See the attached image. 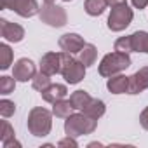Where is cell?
<instances>
[{"label": "cell", "instance_id": "obj_1", "mask_svg": "<svg viewBox=\"0 0 148 148\" xmlns=\"http://www.w3.org/2000/svg\"><path fill=\"white\" fill-rule=\"evenodd\" d=\"M98 125V120L86 115V113H73V115H68L66 117V122H64V132L66 136H71V138H77V136H82V134H91L94 132Z\"/></svg>", "mask_w": 148, "mask_h": 148}, {"label": "cell", "instance_id": "obj_2", "mask_svg": "<svg viewBox=\"0 0 148 148\" xmlns=\"http://www.w3.org/2000/svg\"><path fill=\"white\" fill-rule=\"evenodd\" d=\"M86 64L80 59H75L70 52H61V75L68 84H79L86 75Z\"/></svg>", "mask_w": 148, "mask_h": 148}, {"label": "cell", "instance_id": "obj_3", "mask_svg": "<svg viewBox=\"0 0 148 148\" xmlns=\"http://www.w3.org/2000/svg\"><path fill=\"white\" fill-rule=\"evenodd\" d=\"M131 66V58L127 52H110L106 54L101 63H99V75L101 77H112V75H117V73L124 71L125 68Z\"/></svg>", "mask_w": 148, "mask_h": 148}, {"label": "cell", "instance_id": "obj_4", "mask_svg": "<svg viewBox=\"0 0 148 148\" xmlns=\"http://www.w3.org/2000/svg\"><path fill=\"white\" fill-rule=\"evenodd\" d=\"M52 127V113L45 108H33L28 115V131L33 136L44 138L51 132Z\"/></svg>", "mask_w": 148, "mask_h": 148}, {"label": "cell", "instance_id": "obj_5", "mask_svg": "<svg viewBox=\"0 0 148 148\" xmlns=\"http://www.w3.org/2000/svg\"><path fill=\"white\" fill-rule=\"evenodd\" d=\"M132 16H134L132 9H129L127 4L115 5V7H112V12L108 16V28L112 32H122L131 25Z\"/></svg>", "mask_w": 148, "mask_h": 148}, {"label": "cell", "instance_id": "obj_6", "mask_svg": "<svg viewBox=\"0 0 148 148\" xmlns=\"http://www.w3.org/2000/svg\"><path fill=\"white\" fill-rule=\"evenodd\" d=\"M38 16L40 19L49 25V26H64L66 21H68V16H66V11L59 5H54V4H44L42 9L38 11Z\"/></svg>", "mask_w": 148, "mask_h": 148}, {"label": "cell", "instance_id": "obj_7", "mask_svg": "<svg viewBox=\"0 0 148 148\" xmlns=\"http://www.w3.org/2000/svg\"><path fill=\"white\" fill-rule=\"evenodd\" d=\"M2 7L14 11L21 18H32L40 11L37 0H2Z\"/></svg>", "mask_w": 148, "mask_h": 148}, {"label": "cell", "instance_id": "obj_8", "mask_svg": "<svg viewBox=\"0 0 148 148\" xmlns=\"http://www.w3.org/2000/svg\"><path fill=\"white\" fill-rule=\"evenodd\" d=\"M37 75L35 73V64L32 59L28 58H21L14 63V68H12V77L19 82H28L30 79H33Z\"/></svg>", "mask_w": 148, "mask_h": 148}, {"label": "cell", "instance_id": "obj_9", "mask_svg": "<svg viewBox=\"0 0 148 148\" xmlns=\"http://www.w3.org/2000/svg\"><path fill=\"white\" fill-rule=\"evenodd\" d=\"M40 71L52 77L61 71V52H47L40 59Z\"/></svg>", "mask_w": 148, "mask_h": 148}, {"label": "cell", "instance_id": "obj_10", "mask_svg": "<svg viewBox=\"0 0 148 148\" xmlns=\"http://www.w3.org/2000/svg\"><path fill=\"white\" fill-rule=\"evenodd\" d=\"M0 33H2V37L7 40V42H21L23 37H25V30L23 26L16 25V23H11L7 19H2L0 21Z\"/></svg>", "mask_w": 148, "mask_h": 148}, {"label": "cell", "instance_id": "obj_11", "mask_svg": "<svg viewBox=\"0 0 148 148\" xmlns=\"http://www.w3.org/2000/svg\"><path fill=\"white\" fill-rule=\"evenodd\" d=\"M58 44H59L61 51L70 52V54H73V52H80L82 47L86 45L84 38H82L80 35H77V33H64V35L59 38Z\"/></svg>", "mask_w": 148, "mask_h": 148}, {"label": "cell", "instance_id": "obj_12", "mask_svg": "<svg viewBox=\"0 0 148 148\" xmlns=\"http://www.w3.org/2000/svg\"><path fill=\"white\" fill-rule=\"evenodd\" d=\"M145 89H148V66H143L129 77V94H139Z\"/></svg>", "mask_w": 148, "mask_h": 148}, {"label": "cell", "instance_id": "obj_13", "mask_svg": "<svg viewBox=\"0 0 148 148\" xmlns=\"http://www.w3.org/2000/svg\"><path fill=\"white\" fill-rule=\"evenodd\" d=\"M106 87L110 92L113 94H124V92H129V77L125 75H120V73H117V75H112L106 82Z\"/></svg>", "mask_w": 148, "mask_h": 148}, {"label": "cell", "instance_id": "obj_14", "mask_svg": "<svg viewBox=\"0 0 148 148\" xmlns=\"http://www.w3.org/2000/svg\"><path fill=\"white\" fill-rule=\"evenodd\" d=\"M66 94H68V89H66V86H63V84H51L47 89L42 91V98H44L47 103H56V101L63 99Z\"/></svg>", "mask_w": 148, "mask_h": 148}, {"label": "cell", "instance_id": "obj_15", "mask_svg": "<svg viewBox=\"0 0 148 148\" xmlns=\"http://www.w3.org/2000/svg\"><path fill=\"white\" fill-rule=\"evenodd\" d=\"M105 110H106V106H105V103L101 101V99H91L87 105H86V108L82 110L86 115H89V117H92V119H99V117H103L105 115Z\"/></svg>", "mask_w": 148, "mask_h": 148}, {"label": "cell", "instance_id": "obj_16", "mask_svg": "<svg viewBox=\"0 0 148 148\" xmlns=\"http://www.w3.org/2000/svg\"><path fill=\"white\" fill-rule=\"evenodd\" d=\"M131 40H132V51L148 54V32H136V33H132Z\"/></svg>", "mask_w": 148, "mask_h": 148}, {"label": "cell", "instance_id": "obj_17", "mask_svg": "<svg viewBox=\"0 0 148 148\" xmlns=\"http://www.w3.org/2000/svg\"><path fill=\"white\" fill-rule=\"evenodd\" d=\"M96 56H98V51H96V47H94L92 44H86V45L82 47V51L79 52V59H80L86 66L94 64Z\"/></svg>", "mask_w": 148, "mask_h": 148}, {"label": "cell", "instance_id": "obj_18", "mask_svg": "<svg viewBox=\"0 0 148 148\" xmlns=\"http://www.w3.org/2000/svg\"><path fill=\"white\" fill-rule=\"evenodd\" d=\"M106 5H108L106 0H86L84 9L89 16H99V14H103Z\"/></svg>", "mask_w": 148, "mask_h": 148}, {"label": "cell", "instance_id": "obj_19", "mask_svg": "<svg viewBox=\"0 0 148 148\" xmlns=\"http://www.w3.org/2000/svg\"><path fill=\"white\" fill-rule=\"evenodd\" d=\"M91 99H92V98H91L89 92H86V91H75V92L70 96V101H71V105H73V108H75V110H84L86 105H87Z\"/></svg>", "mask_w": 148, "mask_h": 148}, {"label": "cell", "instance_id": "obj_20", "mask_svg": "<svg viewBox=\"0 0 148 148\" xmlns=\"http://www.w3.org/2000/svg\"><path fill=\"white\" fill-rule=\"evenodd\" d=\"M52 105H54L52 113H54L56 117H61V119H66L68 115H71V110H75L70 99H68V101L59 99V101H56V103H52Z\"/></svg>", "mask_w": 148, "mask_h": 148}, {"label": "cell", "instance_id": "obj_21", "mask_svg": "<svg viewBox=\"0 0 148 148\" xmlns=\"http://www.w3.org/2000/svg\"><path fill=\"white\" fill-rule=\"evenodd\" d=\"M11 64H12V51L7 44H2L0 45V68L7 70Z\"/></svg>", "mask_w": 148, "mask_h": 148}, {"label": "cell", "instance_id": "obj_22", "mask_svg": "<svg viewBox=\"0 0 148 148\" xmlns=\"http://www.w3.org/2000/svg\"><path fill=\"white\" fill-rule=\"evenodd\" d=\"M32 86H33V89H37V91L42 92L44 89H47L51 86V77L45 75L44 71H40V73H37V75L32 79Z\"/></svg>", "mask_w": 148, "mask_h": 148}, {"label": "cell", "instance_id": "obj_23", "mask_svg": "<svg viewBox=\"0 0 148 148\" xmlns=\"http://www.w3.org/2000/svg\"><path fill=\"white\" fill-rule=\"evenodd\" d=\"M0 141L2 145L9 143V141H14V129L11 127V124L7 120L2 122V131H0Z\"/></svg>", "mask_w": 148, "mask_h": 148}, {"label": "cell", "instance_id": "obj_24", "mask_svg": "<svg viewBox=\"0 0 148 148\" xmlns=\"http://www.w3.org/2000/svg\"><path fill=\"white\" fill-rule=\"evenodd\" d=\"M115 51H119V52H132V40H131V35L129 37H120V38H117V42H115Z\"/></svg>", "mask_w": 148, "mask_h": 148}, {"label": "cell", "instance_id": "obj_25", "mask_svg": "<svg viewBox=\"0 0 148 148\" xmlns=\"http://www.w3.org/2000/svg\"><path fill=\"white\" fill-rule=\"evenodd\" d=\"M16 87V79L14 77H0V92L2 94H11Z\"/></svg>", "mask_w": 148, "mask_h": 148}, {"label": "cell", "instance_id": "obj_26", "mask_svg": "<svg viewBox=\"0 0 148 148\" xmlns=\"http://www.w3.org/2000/svg\"><path fill=\"white\" fill-rule=\"evenodd\" d=\"M14 112H16V105L12 101H9V99H2V101H0V115H2L4 119L14 115Z\"/></svg>", "mask_w": 148, "mask_h": 148}, {"label": "cell", "instance_id": "obj_27", "mask_svg": "<svg viewBox=\"0 0 148 148\" xmlns=\"http://www.w3.org/2000/svg\"><path fill=\"white\" fill-rule=\"evenodd\" d=\"M58 146H73V148H75V146H77V141H75V138L66 136L64 139H61V141L58 143Z\"/></svg>", "mask_w": 148, "mask_h": 148}, {"label": "cell", "instance_id": "obj_28", "mask_svg": "<svg viewBox=\"0 0 148 148\" xmlns=\"http://www.w3.org/2000/svg\"><path fill=\"white\" fill-rule=\"evenodd\" d=\"M139 122H141L143 129H146V131H148V106L141 112V115H139Z\"/></svg>", "mask_w": 148, "mask_h": 148}, {"label": "cell", "instance_id": "obj_29", "mask_svg": "<svg viewBox=\"0 0 148 148\" xmlns=\"http://www.w3.org/2000/svg\"><path fill=\"white\" fill-rule=\"evenodd\" d=\"M131 2H132V5L136 9H145L148 5V0H131Z\"/></svg>", "mask_w": 148, "mask_h": 148}, {"label": "cell", "instance_id": "obj_30", "mask_svg": "<svg viewBox=\"0 0 148 148\" xmlns=\"http://www.w3.org/2000/svg\"><path fill=\"white\" fill-rule=\"evenodd\" d=\"M106 4L108 5H112V7H115V5H120V4H127L125 0H106Z\"/></svg>", "mask_w": 148, "mask_h": 148}, {"label": "cell", "instance_id": "obj_31", "mask_svg": "<svg viewBox=\"0 0 148 148\" xmlns=\"http://www.w3.org/2000/svg\"><path fill=\"white\" fill-rule=\"evenodd\" d=\"M44 4H54V0H44Z\"/></svg>", "mask_w": 148, "mask_h": 148}, {"label": "cell", "instance_id": "obj_32", "mask_svg": "<svg viewBox=\"0 0 148 148\" xmlns=\"http://www.w3.org/2000/svg\"><path fill=\"white\" fill-rule=\"evenodd\" d=\"M64 2H70V0H64Z\"/></svg>", "mask_w": 148, "mask_h": 148}]
</instances>
